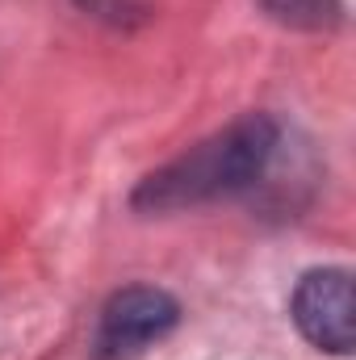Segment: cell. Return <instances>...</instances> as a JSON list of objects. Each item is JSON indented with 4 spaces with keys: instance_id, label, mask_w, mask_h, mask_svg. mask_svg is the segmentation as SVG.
Instances as JSON below:
<instances>
[{
    "instance_id": "3",
    "label": "cell",
    "mask_w": 356,
    "mask_h": 360,
    "mask_svg": "<svg viewBox=\"0 0 356 360\" xmlns=\"http://www.w3.org/2000/svg\"><path fill=\"white\" fill-rule=\"evenodd\" d=\"M289 314L306 344L331 356H352L356 314H352V272L348 269H314L293 289Z\"/></svg>"
},
{
    "instance_id": "2",
    "label": "cell",
    "mask_w": 356,
    "mask_h": 360,
    "mask_svg": "<svg viewBox=\"0 0 356 360\" xmlns=\"http://www.w3.org/2000/svg\"><path fill=\"white\" fill-rule=\"evenodd\" d=\"M180 323V302L155 285H126L117 289L96 319L92 360H139L147 348L168 340Z\"/></svg>"
},
{
    "instance_id": "4",
    "label": "cell",
    "mask_w": 356,
    "mask_h": 360,
    "mask_svg": "<svg viewBox=\"0 0 356 360\" xmlns=\"http://www.w3.org/2000/svg\"><path fill=\"white\" fill-rule=\"evenodd\" d=\"M260 8L276 25L302 30V34H331L344 21L340 0H260Z\"/></svg>"
},
{
    "instance_id": "1",
    "label": "cell",
    "mask_w": 356,
    "mask_h": 360,
    "mask_svg": "<svg viewBox=\"0 0 356 360\" xmlns=\"http://www.w3.org/2000/svg\"><path fill=\"white\" fill-rule=\"evenodd\" d=\"M276 143H281V126L268 113H243L227 130L201 139L184 155L143 176L130 205L139 214H177V210L248 193L268 172Z\"/></svg>"
}]
</instances>
